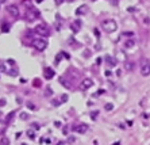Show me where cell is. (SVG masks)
<instances>
[{
	"mask_svg": "<svg viewBox=\"0 0 150 145\" xmlns=\"http://www.w3.org/2000/svg\"><path fill=\"white\" fill-rule=\"evenodd\" d=\"M102 29L106 33H114V31H116V29H118V23L114 19H106V21L102 22Z\"/></svg>",
	"mask_w": 150,
	"mask_h": 145,
	"instance_id": "6da1fadb",
	"label": "cell"
},
{
	"mask_svg": "<svg viewBox=\"0 0 150 145\" xmlns=\"http://www.w3.org/2000/svg\"><path fill=\"white\" fill-rule=\"evenodd\" d=\"M31 45L37 49V50L42 52V50H45V49L47 48V41H46L45 38H35V39H32Z\"/></svg>",
	"mask_w": 150,
	"mask_h": 145,
	"instance_id": "7a4b0ae2",
	"label": "cell"
},
{
	"mask_svg": "<svg viewBox=\"0 0 150 145\" xmlns=\"http://www.w3.org/2000/svg\"><path fill=\"white\" fill-rule=\"evenodd\" d=\"M34 31L37 33L39 37H47L49 34H50V30H49V27L46 26L45 23H39V25H37L35 29H34Z\"/></svg>",
	"mask_w": 150,
	"mask_h": 145,
	"instance_id": "3957f363",
	"label": "cell"
},
{
	"mask_svg": "<svg viewBox=\"0 0 150 145\" xmlns=\"http://www.w3.org/2000/svg\"><path fill=\"white\" fill-rule=\"evenodd\" d=\"M141 75L149 76L150 75V61L145 57L141 58Z\"/></svg>",
	"mask_w": 150,
	"mask_h": 145,
	"instance_id": "277c9868",
	"label": "cell"
},
{
	"mask_svg": "<svg viewBox=\"0 0 150 145\" xmlns=\"http://www.w3.org/2000/svg\"><path fill=\"white\" fill-rule=\"evenodd\" d=\"M7 12H8L11 16H14V18L19 16V8H18V5H15V4L7 5Z\"/></svg>",
	"mask_w": 150,
	"mask_h": 145,
	"instance_id": "5b68a950",
	"label": "cell"
},
{
	"mask_svg": "<svg viewBox=\"0 0 150 145\" xmlns=\"http://www.w3.org/2000/svg\"><path fill=\"white\" fill-rule=\"evenodd\" d=\"M38 15H39V12H38L37 10L31 8V11H30V12H27V21H30V22L35 21V19L38 18Z\"/></svg>",
	"mask_w": 150,
	"mask_h": 145,
	"instance_id": "8992f818",
	"label": "cell"
},
{
	"mask_svg": "<svg viewBox=\"0 0 150 145\" xmlns=\"http://www.w3.org/2000/svg\"><path fill=\"white\" fill-rule=\"evenodd\" d=\"M75 130L79 133V134H84L87 130H88V125L87 124H80V125H77L75 128Z\"/></svg>",
	"mask_w": 150,
	"mask_h": 145,
	"instance_id": "52a82bcc",
	"label": "cell"
},
{
	"mask_svg": "<svg viewBox=\"0 0 150 145\" xmlns=\"http://www.w3.org/2000/svg\"><path fill=\"white\" fill-rule=\"evenodd\" d=\"M81 25H83V22H81L80 19H77V21H75L73 23H72V26H70V29L73 30V33H77L79 30H80Z\"/></svg>",
	"mask_w": 150,
	"mask_h": 145,
	"instance_id": "ba28073f",
	"label": "cell"
},
{
	"mask_svg": "<svg viewBox=\"0 0 150 145\" xmlns=\"http://www.w3.org/2000/svg\"><path fill=\"white\" fill-rule=\"evenodd\" d=\"M92 86H93V81H92L91 79H84L83 83H81V88H83V90H88V88Z\"/></svg>",
	"mask_w": 150,
	"mask_h": 145,
	"instance_id": "9c48e42d",
	"label": "cell"
},
{
	"mask_svg": "<svg viewBox=\"0 0 150 145\" xmlns=\"http://www.w3.org/2000/svg\"><path fill=\"white\" fill-rule=\"evenodd\" d=\"M87 11H88V5L83 4L76 10V15H84V14H87Z\"/></svg>",
	"mask_w": 150,
	"mask_h": 145,
	"instance_id": "30bf717a",
	"label": "cell"
},
{
	"mask_svg": "<svg viewBox=\"0 0 150 145\" xmlns=\"http://www.w3.org/2000/svg\"><path fill=\"white\" fill-rule=\"evenodd\" d=\"M43 75H45L46 79H51L54 76V70L50 69V68H45V69H43Z\"/></svg>",
	"mask_w": 150,
	"mask_h": 145,
	"instance_id": "8fae6325",
	"label": "cell"
},
{
	"mask_svg": "<svg viewBox=\"0 0 150 145\" xmlns=\"http://www.w3.org/2000/svg\"><path fill=\"white\" fill-rule=\"evenodd\" d=\"M106 62H107V64H110L111 65V66H115V65H116V60L115 58H112V57H111V56H106Z\"/></svg>",
	"mask_w": 150,
	"mask_h": 145,
	"instance_id": "7c38bea8",
	"label": "cell"
},
{
	"mask_svg": "<svg viewBox=\"0 0 150 145\" xmlns=\"http://www.w3.org/2000/svg\"><path fill=\"white\" fill-rule=\"evenodd\" d=\"M135 45V42H134V39H127L126 42H124V48H127V49H130V48H133Z\"/></svg>",
	"mask_w": 150,
	"mask_h": 145,
	"instance_id": "4fadbf2b",
	"label": "cell"
},
{
	"mask_svg": "<svg viewBox=\"0 0 150 145\" xmlns=\"http://www.w3.org/2000/svg\"><path fill=\"white\" fill-rule=\"evenodd\" d=\"M14 117H15V111H11V113L8 114L7 117H5V124H10L11 121H12V118H14Z\"/></svg>",
	"mask_w": 150,
	"mask_h": 145,
	"instance_id": "5bb4252c",
	"label": "cell"
},
{
	"mask_svg": "<svg viewBox=\"0 0 150 145\" xmlns=\"http://www.w3.org/2000/svg\"><path fill=\"white\" fill-rule=\"evenodd\" d=\"M59 83H61L65 88H70V87H72V86H70V83H68V81L65 80V79H62V77H59Z\"/></svg>",
	"mask_w": 150,
	"mask_h": 145,
	"instance_id": "9a60e30c",
	"label": "cell"
},
{
	"mask_svg": "<svg viewBox=\"0 0 150 145\" xmlns=\"http://www.w3.org/2000/svg\"><path fill=\"white\" fill-rule=\"evenodd\" d=\"M0 145H10V140H8L7 137H3V138L0 140Z\"/></svg>",
	"mask_w": 150,
	"mask_h": 145,
	"instance_id": "2e32d148",
	"label": "cell"
},
{
	"mask_svg": "<svg viewBox=\"0 0 150 145\" xmlns=\"http://www.w3.org/2000/svg\"><path fill=\"white\" fill-rule=\"evenodd\" d=\"M27 137H28V138H31V140H34V138H35V134H34V132H32L31 129L27 130Z\"/></svg>",
	"mask_w": 150,
	"mask_h": 145,
	"instance_id": "e0dca14e",
	"label": "cell"
},
{
	"mask_svg": "<svg viewBox=\"0 0 150 145\" xmlns=\"http://www.w3.org/2000/svg\"><path fill=\"white\" fill-rule=\"evenodd\" d=\"M112 108H114V104H112V103H107V104L104 106V110H107V111H111Z\"/></svg>",
	"mask_w": 150,
	"mask_h": 145,
	"instance_id": "ac0fdd59",
	"label": "cell"
},
{
	"mask_svg": "<svg viewBox=\"0 0 150 145\" xmlns=\"http://www.w3.org/2000/svg\"><path fill=\"white\" fill-rule=\"evenodd\" d=\"M133 66H134V64H131V62H126L124 64V68L127 70H133Z\"/></svg>",
	"mask_w": 150,
	"mask_h": 145,
	"instance_id": "d6986e66",
	"label": "cell"
},
{
	"mask_svg": "<svg viewBox=\"0 0 150 145\" xmlns=\"http://www.w3.org/2000/svg\"><path fill=\"white\" fill-rule=\"evenodd\" d=\"M51 94H53L51 88H50V87H46V92H45V95H46V96H49V95H51Z\"/></svg>",
	"mask_w": 150,
	"mask_h": 145,
	"instance_id": "ffe728a7",
	"label": "cell"
},
{
	"mask_svg": "<svg viewBox=\"0 0 150 145\" xmlns=\"http://www.w3.org/2000/svg\"><path fill=\"white\" fill-rule=\"evenodd\" d=\"M19 117H20V119H23V121H24V119L28 118V114H27V113H22L20 115H19Z\"/></svg>",
	"mask_w": 150,
	"mask_h": 145,
	"instance_id": "44dd1931",
	"label": "cell"
},
{
	"mask_svg": "<svg viewBox=\"0 0 150 145\" xmlns=\"http://www.w3.org/2000/svg\"><path fill=\"white\" fill-rule=\"evenodd\" d=\"M61 100H62V103H65L68 100V95H66V94H62V95H61Z\"/></svg>",
	"mask_w": 150,
	"mask_h": 145,
	"instance_id": "7402d4cb",
	"label": "cell"
},
{
	"mask_svg": "<svg viewBox=\"0 0 150 145\" xmlns=\"http://www.w3.org/2000/svg\"><path fill=\"white\" fill-rule=\"evenodd\" d=\"M123 37H134V33H131V31L123 33Z\"/></svg>",
	"mask_w": 150,
	"mask_h": 145,
	"instance_id": "603a6c76",
	"label": "cell"
},
{
	"mask_svg": "<svg viewBox=\"0 0 150 145\" xmlns=\"http://www.w3.org/2000/svg\"><path fill=\"white\" fill-rule=\"evenodd\" d=\"M10 30V27H8V25H3V27H1V31L5 33V31H8Z\"/></svg>",
	"mask_w": 150,
	"mask_h": 145,
	"instance_id": "cb8c5ba5",
	"label": "cell"
},
{
	"mask_svg": "<svg viewBox=\"0 0 150 145\" xmlns=\"http://www.w3.org/2000/svg\"><path fill=\"white\" fill-rule=\"evenodd\" d=\"M97 113H99V111H93V113H91V118H92V119H96Z\"/></svg>",
	"mask_w": 150,
	"mask_h": 145,
	"instance_id": "d4e9b609",
	"label": "cell"
},
{
	"mask_svg": "<svg viewBox=\"0 0 150 145\" xmlns=\"http://www.w3.org/2000/svg\"><path fill=\"white\" fill-rule=\"evenodd\" d=\"M3 106H5V99H4V98H1V99H0V107H3Z\"/></svg>",
	"mask_w": 150,
	"mask_h": 145,
	"instance_id": "484cf974",
	"label": "cell"
},
{
	"mask_svg": "<svg viewBox=\"0 0 150 145\" xmlns=\"http://www.w3.org/2000/svg\"><path fill=\"white\" fill-rule=\"evenodd\" d=\"M27 107H28V108H31V110H34V108H35V106H34L32 103H30V102H28V103H27Z\"/></svg>",
	"mask_w": 150,
	"mask_h": 145,
	"instance_id": "4316f807",
	"label": "cell"
},
{
	"mask_svg": "<svg viewBox=\"0 0 150 145\" xmlns=\"http://www.w3.org/2000/svg\"><path fill=\"white\" fill-rule=\"evenodd\" d=\"M72 142H75V137H69L68 138V144H72Z\"/></svg>",
	"mask_w": 150,
	"mask_h": 145,
	"instance_id": "83f0119b",
	"label": "cell"
},
{
	"mask_svg": "<svg viewBox=\"0 0 150 145\" xmlns=\"http://www.w3.org/2000/svg\"><path fill=\"white\" fill-rule=\"evenodd\" d=\"M34 86H35V87L41 86V81H38V79H35V81H34Z\"/></svg>",
	"mask_w": 150,
	"mask_h": 145,
	"instance_id": "f1b7e54d",
	"label": "cell"
},
{
	"mask_svg": "<svg viewBox=\"0 0 150 145\" xmlns=\"http://www.w3.org/2000/svg\"><path fill=\"white\" fill-rule=\"evenodd\" d=\"M0 72H5V66L3 64H0Z\"/></svg>",
	"mask_w": 150,
	"mask_h": 145,
	"instance_id": "f546056e",
	"label": "cell"
},
{
	"mask_svg": "<svg viewBox=\"0 0 150 145\" xmlns=\"http://www.w3.org/2000/svg\"><path fill=\"white\" fill-rule=\"evenodd\" d=\"M62 56H65V57H66V60H69L70 58V56L68 53H65V52H62Z\"/></svg>",
	"mask_w": 150,
	"mask_h": 145,
	"instance_id": "4dcf8cb0",
	"label": "cell"
},
{
	"mask_svg": "<svg viewBox=\"0 0 150 145\" xmlns=\"http://www.w3.org/2000/svg\"><path fill=\"white\" fill-rule=\"evenodd\" d=\"M23 3H24L26 5H28V7H30V4H31V3H30V0H23Z\"/></svg>",
	"mask_w": 150,
	"mask_h": 145,
	"instance_id": "1f68e13d",
	"label": "cell"
},
{
	"mask_svg": "<svg viewBox=\"0 0 150 145\" xmlns=\"http://www.w3.org/2000/svg\"><path fill=\"white\" fill-rule=\"evenodd\" d=\"M54 125H55V128H59V126H61V122H58V121H55V122H54Z\"/></svg>",
	"mask_w": 150,
	"mask_h": 145,
	"instance_id": "d6a6232c",
	"label": "cell"
},
{
	"mask_svg": "<svg viewBox=\"0 0 150 145\" xmlns=\"http://www.w3.org/2000/svg\"><path fill=\"white\" fill-rule=\"evenodd\" d=\"M32 128H34V129H39V128H41V126H39V125H37V124H34V125H32Z\"/></svg>",
	"mask_w": 150,
	"mask_h": 145,
	"instance_id": "836d02e7",
	"label": "cell"
},
{
	"mask_svg": "<svg viewBox=\"0 0 150 145\" xmlns=\"http://www.w3.org/2000/svg\"><path fill=\"white\" fill-rule=\"evenodd\" d=\"M58 104H59L58 100H53V106H58Z\"/></svg>",
	"mask_w": 150,
	"mask_h": 145,
	"instance_id": "e575fe53",
	"label": "cell"
},
{
	"mask_svg": "<svg viewBox=\"0 0 150 145\" xmlns=\"http://www.w3.org/2000/svg\"><path fill=\"white\" fill-rule=\"evenodd\" d=\"M62 1H64V0H55V4H57V5H59L61 3H62Z\"/></svg>",
	"mask_w": 150,
	"mask_h": 145,
	"instance_id": "d590c367",
	"label": "cell"
},
{
	"mask_svg": "<svg viewBox=\"0 0 150 145\" xmlns=\"http://www.w3.org/2000/svg\"><path fill=\"white\" fill-rule=\"evenodd\" d=\"M16 102H18L19 104H20V103H22V99H20V98H16Z\"/></svg>",
	"mask_w": 150,
	"mask_h": 145,
	"instance_id": "8d00e7d4",
	"label": "cell"
},
{
	"mask_svg": "<svg viewBox=\"0 0 150 145\" xmlns=\"http://www.w3.org/2000/svg\"><path fill=\"white\" fill-rule=\"evenodd\" d=\"M57 145H65V142H64V141H59V142H58Z\"/></svg>",
	"mask_w": 150,
	"mask_h": 145,
	"instance_id": "74e56055",
	"label": "cell"
},
{
	"mask_svg": "<svg viewBox=\"0 0 150 145\" xmlns=\"http://www.w3.org/2000/svg\"><path fill=\"white\" fill-rule=\"evenodd\" d=\"M3 3H5V0H0V4H3Z\"/></svg>",
	"mask_w": 150,
	"mask_h": 145,
	"instance_id": "f35d334b",
	"label": "cell"
},
{
	"mask_svg": "<svg viewBox=\"0 0 150 145\" xmlns=\"http://www.w3.org/2000/svg\"><path fill=\"white\" fill-rule=\"evenodd\" d=\"M112 145H120V142H114Z\"/></svg>",
	"mask_w": 150,
	"mask_h": 145,
	"instance_id": "ab89813d",
	"label": "cell"
},
{
	"mask_svg": "<svg viewBox=\"0 0 150 145\" xmlns=\"http://www.w3.org/2000/svg\"><path fill=\"white\" fill-rule=\"evenodd\" d=\"M41 1H43V0H37V3H41Z\"/></svg>",
	"mask_w": 150,
	"mask_h": 145,
	"instance_id": "60d3db41",
	"label": "cell"
},
{
	"mask_svg": "<svg viewBox=\"0 0 150 145\" xmlns=\"http://www.w3.org/2000/svg\"><path fill=\"white\" fill-rule=\"evenodd\" d=\"M20 145H27V144H20Z\"/></svg>",
	"mask_w": 150,
	"mask_h": 145,
	"instance_id": "b9f144b4",
	"label": "cell"
},
{
	"mask_svg": "<svg viewBox=\"0 0 150 145\" xmlns=\"http://www.w3.org/2000/svg\"><path fill=\"white\" fill-rule=\"evenodd\" d=\"M0 117H1V114H0Z\"/></svg>",
	"mask_w": 150,
	"mask_h": 145,
	"instance_id": "7bdbcfd3",
	"label": "cell"
},
{
	"mask_svg": "<svg viewBox=\"0 0 150 145\" xmlns=\"http://www.w3.org/2000/svg\"><path fill=\"white\" fill-rule=\"evenodd\" d=\"M93 1H95V0H93Z\"/></svg>",
	"mask_w": 150,
	"mask_h": 145,
	"instance_id": "ee69618b",
	"label": "cell"
}]
</instances>
